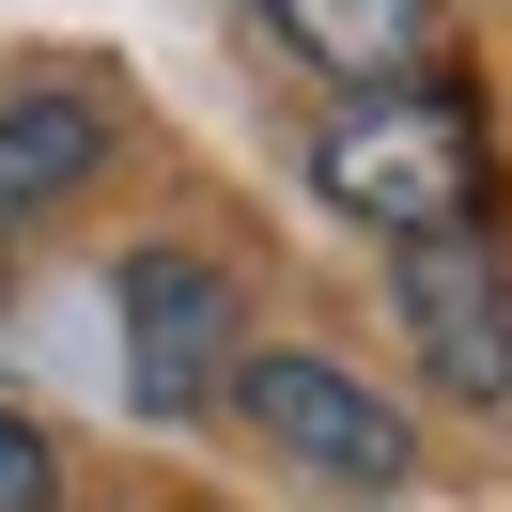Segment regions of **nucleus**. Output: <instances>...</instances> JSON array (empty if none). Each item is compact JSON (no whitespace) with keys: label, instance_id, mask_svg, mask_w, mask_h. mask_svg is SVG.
I'll return each instance as SVG.
<instances>
[{"label":"nucleus","instance_id":"6","mask_svg":"<svg viewBox=\"0 0 512 512\" xmlns=\"http://www.w3.org/2000/svg\"><path fill=\"white\" fill-rule=\"evenodd\" d=\"M280 16V47H311L326 78H404L419 47H435V0H264Z\"/></svg>","mask_w":512,"mask_h":512},{"label":"nucleus","instance_id":"7","mask_svg":"<svg viewBox=\"0 0 512 512\" xmlns=\"http://www.w3.org/2000/svg\"><path fill=\"white\" fill-rule=\"evenodd\" d=\"M0 512H63V450L32 419H0Z\"/></svg>","mask_w":512,"mask_h":512},{"label":"nucleus","instance_id":"3","mask_svg":"<svg viewBox=\"0 0 512 512\" xmlns=\"http://www.w3.org/2000/svg\"><path fill=\"white\" fill-rule=\"evenodd\" d=\"M388 295H404V342H419V373H435L450 404H512V295H497V249H481L466 218L404 233Z\"/></svg>","mask_w":512,"mask_h":512},{"label":"nucleus","instance_id":"4","mask_svg":"<svg viewBox=\"0 0 512 512\" xmlns=\"http://www.w3.org/2000/svg\"><path fill=\"white\" fill-rule=\"evenodd\" d=\"M218 373H233V280L202 249H140L125 264V388L156 419H187Z\"/></svg>","mask_w":512,"mask_h":512},{"label":"nucleus","instance_id":"2","mask_svg":"<svg viewBox=\"0 0 512 512\" xmlns=\"http://www.w3.org/2000/svg\"><path fill=\"white\" fill-rule=\"evenodd\" d=\"M326 202L342 218H388V233H450L466 218V109L450 94H373L326 125Z\"/></svg>","mask_w":512,"mask_h":512},{"label":"nucleus","instance_id":"5","mask_svg":"<svg viewBox=\"0 0 512 512\" xmlns=\"http://www.w3.org/2000/svg\"><path fill=\"white\" fill-rule=\"evenodd\" d=\"M94 156H109V109L94 94H0V233L63 218V202L94 187Z\"/></svg>","mask_w":512,"mask_h":512},{"label":"nucleus","instance_id":"1","mask_svg":"<svg viewBox=\"0 0 512 512\" xmlns=\"http://www.w3.org/2000/svg\"><path fill=\"white\" fill-rule=\"evenodd\" d=\"M233 404H249V435L280 450V466L342 481V497H388V481L419 466V450H404V404H373L342 357H295V342H264V357H233Z\"/></svg>","mask_w":512,"mask_h":512}]
</instances>
